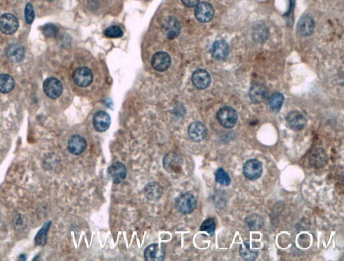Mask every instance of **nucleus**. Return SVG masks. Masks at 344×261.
<instances>
[{
	"mask_svg": "<svg viewBox=\"0 0 344 261\" xmlns=\"http://www.w3.org/2000/svg\"><path fill=\"white\" fill-rule=\"evenodd\" d=\"M217 121L225 128H232L237 124L238 115L235 109L231 107H223L217 113Z\"/></svg>",
	"mask_w": 344,
	"mask_h": 261,
	"instance_id": "nucleus-1",
	"label": "nucleus"
},
{
	"mask_svg": "<svg viewBox=\"0 0 344 261\" xmlns=\"http://www.w3.org/2000/svg\"><path fill=\"white\" fill-rule=\"evenodd\" d=\"M175 206L182 214H190L196 207V199L191 193H183L175 199Z\"/></svg>",
	"mask_w": 344,
	"mask_h": 261,
	"instance_id": "nucleus-2",
	"label": "nucleus"
},
{
	"mask_svg": "<svg viewBox=\"0 0 344 261\" xmlns=\"http://www.w3.org/2000/svg\"><path fill=\"white\" fill-rule=\"evenodd\" d=\"M243 172L247 179L254 181L261 177L263 167L260 160L252 158L246 162L243 167Z\"/></svg>",
	"mask_w": 344,
	"mask_h": 261,
	"instance_id": "nucleus-3",
	"label": "nucleus"
},
{
	"mask_svg": "<svg viewBox=\"0 0 344 261\" xmlns=\"http://www.w3.org/2000/svg\"><path fill=\"white\" fill-rule=\"evenodd\" d=\"M127 168L121 162H115L107 169L108 177L110 181L115 184H119L122 183L127 177Z\"/></svg>",
	"mask_w": 344,
	"mask_h": 261,
	"instance_id": "nucleus-4",
	"label": "nucleus"
},
{
	"mask_svg": "<svg viewBox=\"0 0 344 261\" xmlns=\"http://www.w3.org/2000/svg\"><path fill=\"white\" fill-rule=\"evenodd\" d=\"M329 157L325 150L323 148H315L310 153L308 162L315 169H322L328 163Z\"/></svg>",
	"mask_w": 344,
	"mask_h": 261,
	"instance_id": "nucleus-5",
	"label": "nucleus"
},
{
	"mask_svg": "<svg viewBox=\"0 0 344 261\" xmlns=\"http://www.w3.org/2000/svg\"><path fill=\"white\" fill-rule=\"evenodd\" d=\"M19 26V20L13 14H5L0 17V31L3 34H14L17 32Z\"/></svg>",
	"mask_w": 344,
	"mask_h": 261,
	"instance_id": "nucleus-6",
	"label": "nucleus"
},
{
	"mask_svg": "<svg viewBox=\"0 0 344 261\" xmlns=\"http://www.w3.org/2000/svg\"><path fill=\"white\" fill-rule=\"evenodd\" d=\"M43 90L49 98L57 99L61 95L63 86L58 79L55 77H49L44 82Z\"/></svg>",
	"mask_w": 344,
	"mask_h": 261,
	"instance_id": "nucleus-7",
	"label": "nucleus"
},
{
	"mask_svg": "<svg viewBox=\"0 0 344 261\" xmlns=\"http://www.w3.org/2000/svg\"><path fill=\"white\" fill-rule=\"evenodd\" d=\"M166 257V250L164 245L152 244L147 246L144 250V257L147 261H162Z\"/></svg>",
	"mask_w": 344,
	"mask_h": 261,
	"instance_id": "nucleus-8",
	"label": "nucleus"
},
{
	"mask_svg": "<svg viewBox=\"0 0 344 261\" xmlns=\"http://www.w3.org/2000/svg\"><path fill=\"white\" fill-rule=\"evenodd\" d=\"M188 133L191 140L195 142H200L207 138L208 130L203 123L198 121L194 122L190 125Z\"/></svg>",
	"mask_w": 344,
	"mask_h": 261,
	"instance_id": "nucleus-9",
	"label": "nucleus"
},
{
	"mask_svg": "<svg viewBox=\"0 0 344 261\" xmlns=\"http://www.w3.org/2000/svg\"><path fill=\"white\" fill-rule=\"evenodd\" d=\"M73 79L77 86L86 87L92 84L93 81V74L88 68H79L74 71Z\"/></svg>",
	"mask_w": 344,
	"mask_h": 261,
	"instance_id": "nucleus-10",
	"label": "nucleus"
},
{
	"mask_svg": "<svg viewBox=\"0 0 344 261\" xmlns=\"http://www.w3.org/2000/svg\"><path fill=\"white\" fill-rule=\"evenodd\" d=\"M163 165L168 173L180 172L182 168V159L176 153H169L164 157Z\"/></svg>",
	"mask_w": 344,
	"mask_h": 261,
	"instance_id": "nucleus-11",
	"label": "nucleus"
},
{
	"mask_svg": "<svg viewBox=\"0 0 344 261\" xmlns=\"http://www.w3.org/2000/svg\"><path fill=\"white\" fill-rule=\"evenodd\" d=\"M214 14V9L209 3H199L195 9V17L200 22H210L213 18Z\"/></svg>",
	"mask_w": 344,
	"mask_h": 261,
	"instance_id": "nucleus-12",
	"label": "nucleus"
},
{
	"mask_svg": "<svg viewBox=\"0 0 344 261\" xmlns=\"http://www.w3.org/2000/svg\"><path fill=\"white\" fill-rule=\"evenodd\" d=\"M111 124V118L107 112L100 111L96 113L93 118V125L95 130L98 132L106 131Z\"/></svg>",
	"mask_w": 344,
	"mask_h": 261,
	"instance_id": "nucleus-13",
	"label": "nucleus"
},
{
	"mask_svg": "<svg viewBox=\"0 0 344 261\" xmlns=\"http://www.w3.org/2000/svg\"><path fill=\"white\" fill-rule=\"evenodd\" d=\"M286 120L289 128L295 131L303 130L306 125V117L297 111H292L289 113Z\"/></svg>",
	"mask_w": 344,
	"mask_h": 261,
	"instance_id": "nucleus-14",
	"label": "nucleus"
},
{
	"mask_svg": "<svg viewBox=\"0 0 344 261\" xmlns=\"http://www.w3.org/2000/svg\"><path fill=\"white\" fill-rule=\"evenodd\" d=\"M67 148L72 155L76 156L80 155L86 151L87 148L86 139L80 135L72 136L68 141Z\"/></svg>",
	"mask_w": 344,
	"mask_h": 261,
	"instance_id": "nucleus-15",
	"label": "nucleus"
},
{
	"mask_svg": "<svg viewBox=\"0 0 344 261\" xmlns=\"http://www.w3.org/2000/svg\"><path fill=\"white\" fill-rule=\"evenodd\" d=\"M152 65L157 71H165L168 70L171 65V58L166 52H157L152 58Z\"/></svg>",
	"mask_w": 344,
	"mask_h": 261,
	"instance_id": "nucleus-16",
	"label": "nucleus"
},
{
	"mask_svg": "<svg viewBox=\"0 0 344 261\" xmlns=\"http://www.w3.org/2000/svg\"><path fill=\"white\" fill-rule=\"evenodd\" d=\"M191 81L195 87L199 89H205L210 86L211 78L207 70H198L192 74Z\"/></svg>",
	"mask_w": 344,
	"mask_h": 261,
	"instance_id": "nucleus-17",
	"label": "nucleus"
},
{
	"mask_svg": "<svg viewBox=\"0 0 344 261\" xmlns=\"http://www.w3.org/2000/svg\"><path fill=\"white\" fill-rule=\"evenodd\" d=\"M315 28V21L308 15L304 16L300 19L297 25L298 34L302 36L311 35Z\"/></svg>",
	"mask_w": 344,
	"mask_h": 261,
	"instance_id": "nucleus-18",
	"label": "nucleus"
},
{
	"mask_svg": "<svg viewBox=\"0 0 344 261\" xmlns=\"http://www.w3.org/2000/svg\"><path fill=\"white\" fill-rule=\"evenodd\" d=\"M268 96V90L262 84H254L250 89L249 97L253 103L260 104Z\"/></svg>",
	"mask_w": 344,
	"mask_h": 261,
	"instance_id": "nucleus-19",
	"label": "nucleus"
},
{
	"mask_svg": "<svg viewBox=\"0 0 344 261\" xmlns=\"http://www.w3.org/2000/svg\"><path fill=\"white\" fill-rule=\"evenodd\" d=\"M24 47L19 44H12L7 47L6 55L10 61L14 63H19L22 61L24 57Z\"/></svg>",
	"mask_w": 344,
	"mask_h": 261,
	"instance_id": "nucleus-20",
	"label": "nucleus"
},
{
	"mask_svg": "<svg viewBox=\"0 0 344 261\" xmlns=\"http://www.w3.org/2000/svg\"><path fill=\"white\" fill-rule=\"evenodd\" d=\"M229 52V47L228 42L223 40L214 42L212 47V55L217 60L225 59Z\"/></svg>",
	"mask_w": 344,
	"mask_h": 261,
	"instance_id": "nucleus-21",
	"label": "nucleus"
},
{
	"mask_svg": "<svg viewBox=\"0 0 344 261\" xmlns=\"http://www.w3.org/2000/svg\"><path fill=\"white\" fill-rule=\"evenodd\" d=\"M144 195L149 200L155 201L162 196L163 188L157 182L148 183L144 188Z\"/></svg>",
	"mask_w": 344,
	"mask_h": 261,
	"instance_id": "nucleus-22",
	"label": "nucleus"
},
{
	"mask_svg": "<svg viewBox=\"0 0 344 261\" xmlns=\"http://www.w3.org/2000/svg\"><path fill=\"white\" fill-rule=\"evenodd\" d=\"M165 31L168 38L173 39L178 36L180 32V26L178 21L173 17H170L165 22Z\"/></svg>",
	"mask_w": 344,
	"mask_h": 261,
	"instance_id": "nucleus-23",
	"label": "nucleus"
},
{
	"mask_svg": "<svg viewBox=\"0 0 344 261\" xmlns=\"http://www.w3.org/2000/svg\"><path fill=\"white\" fill-rule=\"evenodd\" d=\"M15 82L12 76L2 74L0 75V92L8 93L13 90Z\"/></svg>",
	"mask_w": 344,
	"mask_h": 261,
	"instance_id": "nucleus-24",
	"label": "nucleus"
},
{
	"mask_svg": "<svg viewBox=\"0 0 344 261\" xmlns=\"http://www.w3.org/2000/svg\"><path fill=\"white\" fill-rule=\"evenodd\" d=\"M246 225L251 231H258L264 226V220L258 214H251L246 217L245 219Z\"/></svg>",
	"mask_w": 344,
	"mask_h": 261,
	"instance_id": "nucleus-25",
	"label": "nucleus"
},
{
	"mask_svg": "<svg viewBox=\"0 0 344 261\" xmlns=\"http://www.w3.org/2000/svg\"><path fill=\"white\" fill-rule=\"evenodd\" d=\"M284 100L283 95L279 92L274 93L272 96L269 98V106L271 110L274 112H279L283 106Z\"/></svg>",
	"mask_w": 344,
	"mask_h": 261,
	"instance_id": "nucleus-26",
	"label": "nucleus"
},
{
	"mask_svg": "<svg viewBox=\"0 0 344 261\" xmlns=\"http://www.w3.org/2000/svg\"><path fill=\"white\" fill-rule=\"evenodd\" d=\"M239 253L242 258L246 261H254L259 255L258 251L251 250L248 243H244L241 245L239 248Z\"/></svg>",
	"mask_w": 344,
	"mask_h": 261,
	"instance_id": "nucleus-27",
	"label": "nucleus"
},
{
	"mask_svg": "<svg viewBox=\"0 0 344 261\" xmlns=\"http://www.w3.org/2000/svg\"><path fill=\"white\" fill-rule=\"evenodd\" d=\"M51 226V222H47L41 227L35 237V243L38 246H45L47 241V234Z\"/></svg>",
	"mask_w": 344,
	"mask_h": 261,
	"instance_id": "nucleus-28",
	"label": "nucleus"
},
{
	"mask_svg": "<svg viewBox=\"0 0 344 261\" xmlns=\"http://www.w3.org/2000/svg\"><path fill=\"white\" fill-rule=\"evenodd\" d=\"M214 176H215L216 181L221 184V186H229L230 182H231L229 175L222 168L217 169L215 173H214Z\"/></svg>",
	"mask_w": 344,
	"mask_h": 261,
	"instance_id": "nucleus-29",
	"label": "nucleus"
},
{
	"mask_svg": "<svg viewBox=\"0 0 344 261\" xmlns=\"http://www.w3.org/2000/svg\"><path fill=\"white\" fill-rule=\"evenodd\" d=\"M215 229V222H214V219H212V218H209V219L205 220L201 226H200V231L207 232V233H209L211 236L213 235Z\"/></svg>",
	"mask_w": 344,
	"mask_h": 261,
	"instance_id": "nucleus-30",
	"label": "nucleus"
},
{
	"mask_svg": "<svg viewBox=\"0 0 344 261\" xmlns=\"http://www.w3.org/2000/svg\"><path fill=\"white\" fill-rule=\"evenodd\" d=\"M268 32L267 28H264L263 26L258 25L254 28L253 32V36L254 40L258 42L263 41L267 40Z\"/></svg>",
	"mask_w": 344,
	"mask_h": 261,
	"instance_id": "nucleus-31",
	"label": "nucleus"
},
{
	"mask_svg": "<svg viewBox=\"0 0 344 261\" xmlns=\"http://www.w3.org/2000/svg\"><path fill=\"white\" fill-rule=\"evenodd\" d=\"M104 35L109 38H120L123 35V32L118 26H113L108 28L104 31Z\"/></svg>",
	"mask_w": 344,
	"mask_h": 261,
	"instance_id": "nucleus-32",
	"label": "nucleus"
},
{
	"mask_svg": "<svg viewBox=\"0 0 344 261\" xmlns=\"http://www.w3.org/2000/svg\"><path fill=\"white\" fill-rule=\"evenodd\" d=\"M42 31H43V34L48 38L55 37L58 33L57 27L53 24H46V25L44 26Z\"/></svg>",
	"mask_w": 344,
	"mask_h": 261,
	"instance_id": "nucleus-33",
	"label": "nucleus"
},
{
	"mask_svg": "<svg viewBox=\"0 0 344 261\" xmlns=\"http://www.w3.org/2000/svg\"><path fill=\"white\" fill-rule=\"evenodd\" d=\"M24 17L26 23L28 24H31L35 20V11H34L33 6L31 3H28L26 4L25 11H24Z\"/></svg>",
	"mask_w": 344,
	"mask_h": 261,
	"instance_id": "nucleus-34",
	"label": "nucleus"
},
{
	"mask_svg": "<svg viewBox=\"0 0 344 261\" xmlns=\"http://www.w3.org/2000/svg\"><path fill=\"white\" fill-rule=\"evenodd\" d=\"M182 1L184 6L189 7V8H192V7L197 6L199 3L200 0H182Z\"/></svg>",
	"mask_w": 344,
	"mask_h": 261,
	"instance_id": "nucleus-35",
	"label": "nucleus"
},
{
	"mask_svg": "<svg viewBox=\"0 0 344 261\" xmlns=\"http://www.w3.org/2000/svg\"><path fill=\"white\" fill-rule=\"evenodd\" d=\"M47 1H53V0H47Z\"/></svg>",
	"mask_w": 344,
	"mask_h": 261,
	"instance_id": "nucleus-36",
	"label": "nucleus"
},
{
	"mask_svg": "<svg viewBox=\"0 0 344 261\" xmlns=\"http://www.w3.org/2000/svg\"><path fill=\"white\" fill-rule=\"evenodd\" d=\"M147 1H148V0H147Z\"/></svg>",
	"mask_w": 344,
	"mask_h": 261,
	"instance_id": "nucleus-37",
	"label": "nucleus"
}]
</instances>
